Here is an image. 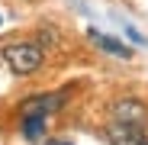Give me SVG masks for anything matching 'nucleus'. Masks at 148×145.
Masks as SVG:
<instances>
[{
	"label": "nucleus",
	"instance_id": "1",
	"mask_svg": "<svg viewBox=\"0 0 148 145\" xmlns=\"http://www.w3.org/2000/svg\"><path fill=\"white\" fill-rule=\"evenodd\" d=\"M3 61H7V68L13 71L16 78H29V74H36V71L42 68L45 48H42V42H32V39L10 42L3 48Z\"/></svg>",
	"mask_w": 148,
	"mask_h": 145
},
{
	"label": "nucleus",
	"instance_id": "2",
	"mask_svg": "<svg viewBox=\"0 0 148 145\" xmlns=\"http://www.w3.org/2000/svg\"><path fill=\"white\" fill-rule=\"evenodd\" d=\"M68 103V90H48V93H36V97H26L19 103V116H55L58 110H64Z\"/></svg>",
	"mask_w": 148,
	"mask_h": 145
},
{
	"label": "nucleus",
	"instance_id": "3",
	"mask_svg": "<svg viewBox=\"0 0 148 145\" xmlns=\"http://www.w3.org/2000/svg\"><path fill=\"white\" fill-rule=\"evenodd\" d=\"M113 123H126V126H148V107L135 97H122L113 103Z\"/></svg>",
	"mask_w": 148,
	"mask_h": 145
},
{
	"label": "nucleus",
	"instance_id": "4",
	"mask_svg": "<svg viewBox=\"0 0 148 145\" xmlns=\"http://www.w3.org/2000/svg\"><path fill=\"white\" fill-rule=\"evenodd\" d=\"M110 145H148V135L142 126H126V123H113L106 129Z\"/></svg>",
	"mask_w": 148,
	"mask_h": 145
},
{
	"label": "nucleus",
	"instance_id": "5",
	"mask_svg": "<svg viewBox=\"0 0 148 145\" xmlns=\"http://www.w3.org/2000/svg\"><path fill=\"white\" fill-rule=\"evenodd\" d=\"M87 36H90V42H93L97 48H103V52H110V55H116V58H132V48H129V45H122L119 39L103 36L100 29H87Z\"/></svg>",
	"mask_w": 148,
	"mask_h": 145
},
{
	"label": "nucleus",
	"instance_id": "6",
	"mask_svg": "<svg viewBox=\"0 0 148 145\" xmlns=\"http://www.w3.org/2000/svg\"><path fill=\"white\" fill-rule=\"evenodd\" d=\"M45 123H48L45 116H23V123H19V132H23V139L39 142V139L45 135Z\"/></svg>",
	"mask_w": 148,
	"mask_h": 145
},
{
	"label": "nucleus",
	"instance_id": "7",
	"mask_svg": "<svg viewBox=\"0 0 148 145\" xmlns=\"http://www.w3.org/2000/svg\"><path fill=\"white\" fill-rule=\"evenodd\" d=\"M48 145H74V142H61V139H52Z\"/></svg>",
	"mask_w": 148,
	"mask_h": 145
}]
</instances>
